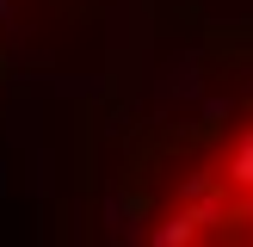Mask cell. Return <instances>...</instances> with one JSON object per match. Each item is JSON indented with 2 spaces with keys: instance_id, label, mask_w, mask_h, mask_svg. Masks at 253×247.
Here are the masks:
<instances>
[{
  "instance_id": "6da1fadb",
  "label": "cell",
  "mask_w": 253,
  "mask_h": 247,
  "mask_svg": "<svg viewBox=\"0 0 253 247\" xmlns=\"http://www.w3.org/2000/svg\"><path fill=\"white\" fill-rule=\"evenodd\" d=\"M148 247H253V105L216 124L173 167Z\"/></svg>"
}]
</instances>
